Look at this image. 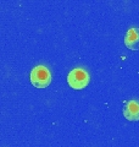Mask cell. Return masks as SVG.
I'll return each mask as SVG.
<instances>
[{
	"label": "cell",
	"instance_id": "obj_1",
	"mask_svg": "<svg viewBox=\"0 0 139 147\" xmlns=\"http://www.w3.org/2000/svg\"><path fill=\"white\" fill-rule=\"evenodd\" d=\"M31 84L37 88H45L51 82V74L49 69L44 65H38L31 71Z\"/></svg>",
	"mask_w": 139,
	"mask_h": 147
},
{
	"label": "cell",
	"instance_id": "obj_4",
	"mask_svg": "<svg viewBox=\"0 0 139 147\" xmlns=\"http://www.w3.org/2000/svg\"><path fill=\"white\" fill-rule=\"evenodd\" d=\"M124 45L131 50H139V28L132 27L126 32Z\"/></svg>",
	"mask_w": 139,
	"mask_h": 147
},
{
	"label": "cell",
	"instance_id": "obj_2",
	"mask_svg": "<svg viewBox=\"0 0 139 147\" xmlns=\"http://www.w3.org/2000/svg\"><path fill=\"white\" fill-rule=\"evenodd\" d=\"M67 82L73 90H83L89 84V75L82 67H76L70 71L67 76Z\"/></svg>",
	"mask_w": 139,
	"mask_h": 147
},
{
	"label": "cell",
	"instance_id": "obj_3",
	"mask_svg": "<svg viewBox=\"0 0 139 147\" xmlns=\"http://www.w3.org/2000/svg\"><path fill=\"white\" fill-rule=\"evenodd\" d=\"M123 117L128 121L139 120V100H128L123 107Z\"/></svg>",
	"mask_w": 139,
	"mask_h": 147
}]
</instances>
